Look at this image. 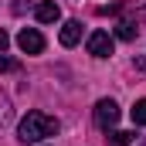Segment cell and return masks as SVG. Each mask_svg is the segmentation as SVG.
<instances>
[{
    "label": "cell",
    "mask_w": 146,
    "mask_h": 146,
    "mask_svg": "<svg viewBox=\"0 0 146 146\" xmlns=\"http://www.w3.org/2000/svg\"><path fill=\"white\" fill-rule=\"evenodd\" d=\"M58 129H61V122L54 115H48V112H27L21 119V126H17V139L37 146V143H44L48 136H58Z\"/></svg>",
    "instance_id": "cell-1"
},
{
    "label": "cell",
    "mask_w": 146,
    "mask_h": 146,
    "mask_svg": "<svg viewBox=\"0 0 146 146\" xmlns=\"http://www.w3.org/2000/svg\"><path fill=\"white\" fill-rule=\"evenodd\" d=\"M112 48H115V41H112L109 31H92L88 34V54L92 58H109Z\"/></svg>",
    "instance_id": "cell-2"
},
{
    "label": "cell",
    "mask_w": 146,
    "mask_h": 146,
    "mask_svg": "<svg viewBox=\"0 0 146 146\" xmlns=\"http://www.w3.org/2000/svg\"><path fill=\"white\" fill-rule=\"evenodd\" d=\"M17 48H21L24 54H41V51H44V34H41L37 27H24V31L17 34Z\"/></svg>",
    "instance_id": "cell-3"
},
{
    "label": "cell",
    "mask_w": 146,
    "mask_h": 146,
    "mask_svg": "<svg viewBox=\"0 0 146 146\" xmlns=\"http://www.w3.org/2000/svg\"><path fill=\"white\" fill-rule=\"evenodd\" d=\"M115 122H119V106H115L112 99H99V102H95V126L112 129Z\"/></svg>",
    "instance_id": "cell-4"
},
{
    "label": "cell",
    "mask_w": 146,
    "mask_h": 146,
    "mask_svg": "<svg viewBox=\"0 0 146 146\" xmlns=\"http://www.w3.org/2000/svg\"><path fill=\"white\" fill-rule=\"evenodd\" d=\"M58 41H61L65 48H75V44L82 41V24H78V21H65V24H61V34H58Z\"/></svg>",
    "instance_id": "cell-5"
},
{
    "label": "cell",
    "mask_w": 146,
    "mask_h": 146,
    "mask_svg": "<svg viewBox=\"0 0 146 146\" xmlns=\"http://www.w3.org/2000/svg\"><path fill=\"white\" fill-rule=\"evenodd\" d=\"M58 17H61V7H58V3H51V0L37 3V21H41V24H54Z\"/></svg>",
    "instance_id": "cell-6"
},
{
    "label": "cell",
    "mask_w": 146,
    "mask_h": 146,
    "mask_svg": "<svg viewBox=\"0 0 146 146\" xmlns=\"http://www.w3.org/2000/svg\"><path fill=\"white\" fill-rule=\"evenodd\" d=\"M136 34H139L136 21H119V24H115V37H119V41H136Z\"/></svg>",
    "instance_id": "cell-7"
},
{
    "label": "cell",
    "mask_w": 146,
    "mask_h": 146,
    "mask_svg": "<svg viewBox=\"0 0 146 146\" xmlns=\"http://www.w3.org/2000/svg\"><path fill=\"white\" fill-rule=\"evenodd\" d=\"M112 146H129L133 139H136V133H122V129H115V133H109Z\"/></svg>",
    "instance_id": "cell-8"
},
{
    "label": "cell",
    "mask_w": 146,
    "mask_h": 146,
    "mask_svg": "<svg viewBox=\"0 0 146 146\" xmlns=\"http://www.w3.org/2000/svg\"><path fill=\"white\" fill-rule=\"evenodd\" d=\"M133 122H136V126H146V99H139V102L133 106Z\"/></svg>",
    "instance_id": "cell-9"
},
{
    "label": "cell",
    "mask_w": 146,
    "mask_h": 146,
    "mask_svg": "<svg viewBox=\"0 0 146 146\" xmlns=\"http://www.w3.org/2000/svg\"><path fill=\"white\" fill-rule=\"evenodd\" d=\"M10 115H14V109H10V102H7V99L0 95V126H3V122H10Z\"/></svg>",
    "instance_id": "cell-10"
},
{
    "label": "cell",
    "mask_w": 146,
    "mask_h": 146,
    "mask_svg": "<svg viewBox=\"0 0 146 146\" xmlns=\"http://www.w3.org/2000/svg\"><path fill=\"white\" fill-rule=\"evenodd\" d=\"M0 72H21V61H14V58H3V54H0Z\"/></svg>",
    "instance_id": "cell-11"
},
{
    "label": "cell",
    "mask_w": 146,
    "mask_h": 146,
    "mask_svg": "<svg viewBox=\"0 0 146 146\" xmlns=\"http://www.w3.org/2000/svg\"><path fill=\"white\" fill-rule=\"evenodd\" d=\"M10 10H14V14H24V10H31V0H14Z\"/></svg>",
    "instance_id": "cell-12"
},
{
    "label": "cell",
    "mask_w": 146,
    "mask_h": 146,
    "mask_svg": "<svg viewBox=\"0 0 146 146\" xmlns=\"http://www.w3.org/2000/svg\"><path fill=\"white\" fill-rule=\"evenodd\" d=\"M7 44H10V37H7V31H0V54L7 51Z\"/></svg>",
    "instance_id": "cell-13"
},
{
    "label": "cell",
    "mask_w": 146,
    "mask_h": 146,
    "mask_svg": "<svg viewBox=\"0 0 146 146\" xmlns=\"http://www.w3.org/2000/svg\"><path fill=\"white\" fill-rule=\"evenodd\" d=\"M143 146H146V143H143Z\"/></svg>",
    "instance_id": "cell-14"
}]
</instances>
